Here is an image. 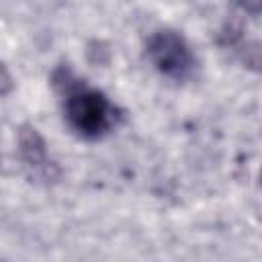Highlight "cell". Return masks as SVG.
Instances as JSON below:
<instances>
[{
    "instance_id": "6da1fadb",
    "label": "cell",
    "mask_w": 262,
    "mask_h": 262,
    "mask_svg": "<svg viewBox=\"0 0 262 262\" xmlns=\"http://www.w3.org/2000/svg\"><path fill=\"white\" fill-rule=\"evenodd\" d=\"M63 86V113L72 131L84 139H100L117 127L121 113L106 98V94L86 86L80 80Z\"/></svg>"
},
{
    "instance_id": "7a4b0ae2",
    "label": "cell",
    "mask_w": 262,
    "mask_h": 262,
    "mask_svg": "<svg viewBox=\"0 0 262 262\" xmlns=\"http://www.w3.org/2000/svg\"><path fill=\"white\" fill-rule=\"evenodd\" d=\"M147 57L162 76L174 82H184L194 74V53L186 39L176 31H156L147 39Z\"/></svg>"
},
{
    "instance_id": "3957f363",
    "label": "cell",
    "mask_w": 262,
    "mask_h": 262,
    "mask_svg": "<svg viewBox=\"0 0 262 262\" xmlns=\"http://www.w3.org/2000/svg\"><path fill=\"white\" fill-rule=\"evenodd\" d=\"M235 4H239L244 10H248V12H252L254 16L258 14V10H260V0H233Z\"/></svg>"
}]
</instances>
